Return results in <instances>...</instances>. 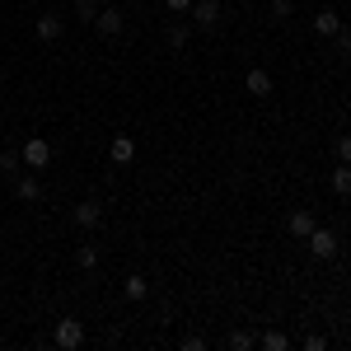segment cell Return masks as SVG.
Wrapping results in <instances>:
<instances>
[{
  "label": "cell",
  "instance_id": "obj_1",
  "mask_svg": "<svg viewBox=\"0 0 351 351\" xmlns=\"http://www.w3.org/2000/svg\"><path fill=\"white\" fill-rule=\"evenodd\" d=\"M19 155H24V169H33V173H43V169L52 164V145H47L43 136H28L24 145H19Z\"/></svg>",
  "mask_w": 351,
  "mask_h": 351
},
{
  "label": "cell",
  "instance_id": "obj_2",
  "mask_svg": "<svg viewBox=\"0 0 351 351\" xmlns=\"http://www.w3.org/2000/svg\"><path fill=\"white\" fill-rule=\"evenodd\" d=\"M52 342H56L61 351H75V347L84 342V324H80V319H71V314H66V319H56Z\"/></svg>",
  "mask_w": 351,
  "mask_h": 351
},
{
  "label": "cell",
  "instance_id": "obj_3",
  "mask_svg": "<svg viewBox=\"0 0 351 351\" xmlns=\"http://www.w3.org/2000/svg\"><path fill=\"white\" fill-rule=\"evenodd\" d=\"M192 19L202 28H220V19H225V10H220V0H192V10H188Z\"/></svg>",
  "mask_w": 351,
  "mask_h": 351
},
{
  "label": "cell",
  "instance_id": "obj_4",
  "mask_svg": "<svg viewBox=\"0 0 351 351\" xmlns=\"http://www.w3.org/2000/svg\"><path fill=\"white\" fill-rule=\"evenodd\" d=\"M309 253H314V258H337V234H332V230H324V225H314V234H309Z\"/></svg>",
  "mask_w": 351,
  "mask_h": 351
},
{
  "label": "cell",
  "instance_id": "obj_5",
  "mask_svg": "<svg viewBox=\"0 0 351 351\" xmlns=\"http://www.w3.org/2000/svg\"><path fill=\"white\" fill-rule=\"evenodd\" d=\"M94 28H99L104 38H117V33H122V10H117V5H104L99 19H94Z\"/></svg>",
  "mask_w": 351,
  "mask_h": 351
},
{
  "label": "cell",
  "instance_id": "obj_6",
  "mask_svg": "<svg viewBox=\"0 0 351 351\" xmlns=\"http://www.w3.org/2000/svg\"><path fill=\"white\" fill-rule=\"evenodd\" d=\"M71 220H75L80 230H94V225L104 220V206H99V202H75V211H71Z\"/></svg>",
  "mask_w": 351,
  "mask_h": 351
},
{
  "label": "cell",
  "instance_id": "obj_7",
  "mask_svg": "<svg viewBox=\"0 0 351 351\" xmlns=\"http://www.w3.org/2000/svg\"><path fill=\"white\" fill-rule=\"evenodd\" d=\"M314 33H319V38H337V33H342V14H337V10H319V14H314Z\"/></svg>",
  "mask_w": 351,
  "mask_h": 351
},
{
  "label": "cell",
  "instance_id": "obj_8",
  "mask_svg": "<svg viewBox=\"0 0 351 351\" xmlns=\"http://www.w3.org/2000/svg\"><path fill=\"white\" fill-rule=\"evenodd\" d=\"M243 89H248L253 99H267V94H271V75H267V71H258V66H253V71L243 75Z\"/></svg>",
  "mask_w": 351,
  "mask_h": 351
},
{
  "label": "cell",
  "instance_id": "obj_9",
  "mask_svg": "<svg viewBox=\"0 0 351 351\" xmlns=\"http://www.w3.org/2000/svg\"><path fill=\"white\" fill-rule=\"evenodd\" d=\"M108 160H112V164H132V160H136V141H132V136H112Z\"/></svg>",
  "mask_w": 351,
  "mask_h": 351
},
{
  "label": "cell",
  "instance_id": "obj_10",
  "mask_svg": "<svg viewBox=\"0 0 351 351\" xmlns=\"http://www.w3.org/2000/svg\"><path fill=\"white\" fill-rule=\"evenodd\" d=\"M14 197H19V202H43V183H38V173L19 178V183H14Z\"/></svg>",
  "mask_w": 351,
  "mask_h": 351
},
{
  "label": "cell",
  "instance_id": "obj_11",
  "mask_svg": "<svg viewBox=\"0 0 351 351\" xmlns=\"http://www.w3.org/2000/svg\"><path fill=\"white\" fill-rule=\"evenodd\" d=\"M61 14H38V38H43V43H56V38H61Z\"/></svg>",
  "mask_w": 351,
  "mask_h": 351
},
{
  "label": "cell",
  "instance_id": "obj_12",
  "mask_svg": "<svg viewBox=\"0 0 351 351\" xmlns=\"http://www.w3.org/2000/svg\"><path fill=\"white\" fill-rule=\"evenodd\" d=\"M122 295H127V300H145V295H150V281H145L141 271H132V276L122 281Z\"/></svg>",
  "mask_w": 351,
  "mask_h": 351
},
{
  "label": "cell",
  "instance_id": "obj_13",
  "mask_svg": "<svg viewBox=\"0 0 351 351\" xmlns=\"http://www.w3.org/2000/svg\"><path fill=\"white\" fill-rule=\"evenodd\" d=\"M258 347H263V351H286V347H291V337H286L281 328H267V332H258Z\"/></svg>",
  "mask_w": 351,
  "mask_h": 351
},
{
  "label": "cell",
  "instance_id": "obj_14",
  "mask_svg": "<svg viewBox=\"0 0 351 351\" xmlns=\"http://www.w3.org/2000/svg\"><path fill=\"white\" fill-rule=\"evenodd\" d=\"M314 225H319V220H314L309 211H304V206H300L295 216H291V234H295V239H309V234H314Z\"/></svg>",
  "mask_w": 351,
  "mask_h": 351
},
{
  "label": "cell",
  "instance_id": "obj_15",
  "mask_svg": "<svg viewBox=\"0 0 351 351\" xmlns=\"http://www.w3.org/2000/svg\"><path fill=\"white\" fill-rule=\"evenodd\" d=\"M225 347H230V351H248V347H258V332L239 328V332H230V337H225Z\"/></svg>",
  "mask_w": 351,
  "mask_h": 351
},
{
  "label": "cell",
  "instance_id": "obj_16",
  "mask_svg": "<svg viewBox=\"0 0 351 351\" xmlns=\"http://www.w3.org/2000/svg\"><path fill=\"white\" fill-rule=\"evenodd\" d=\"M332 192L337 197H351V164H337L332 169Z\"/></svg>",
  "mask_w": 351,
  "mask_h": 351
},
{
  "label": "cell",
  "instance_id": "obj_17",
  "mask_svg": "<svg viewBox=\"0 0 351 351\" xmlns=\"http://www.w3.org/2000/svg\"><path fill=\"white\" fill-rule=\"evenodd\" d=\"M24 169V155L19 150H0V173H19Z\"/></svg>",
  "mask_w": 351,
  "mask_h": 351
},
{
  "label": "cell",
  "instance_id": "obj_18",
  "mask_svg": "<svg viewBox=\"0 0 351 351\" xmlns=\"http://www.w3.org/2000/svg\"><path fill=\"white\" fill-rule=\"evenodd\" d=\"M75 19L80 24H94L99 19V0H75Z\"/></svg>",
  "mask_w": 351,
  "mask_h": 351
},
{
  "label": "cell",
  "instance_id": "obj_19",
  "mask_svg": "<svg viewBox=\"0 0 351 351\" xmlns=\"http://www.w3.org/2000/svg\"><path fill=\"white\" fill-rule=\"evenodd\" d=\"M94 263H99V253H94V243H80V248H75V267H80V271H89Z\"/></svg>",
  "mask_w": 351,
  "mask_h": 351
},
{
  "label": "cell",
  "instance_id": "obj_20",
  "mask_svg": "<svg viewBox=\"0 0 351 351\" xmlns=\"http://www.w3.org/2000/svg\"><path fill=\"white\" fill-rule=\"evenodd\" d=\"M332 160H337V164H351V136H337V145H332Z\"/></svg>",
  "mask_w": 351,
  "mask_h": 351
},
{
  "label": "cell",
  "instance_id": "obj_21",
  "mask_svg": "<svg viewBox=\"0 0 351 351\" xmlns=\"http://www.w3.org/2000/svg\"><path fill=\"white\" fill-rule=\"evenodd\" d=\"M169 47H188V24H169Z\"/></svg>",
  "mask_w": 351,
  "mask_h": 351
},
{
  "label": "cell",
  "instance_id": "obj_22",
  "mask_svg": "<svg viewBox=\"0 0 351 351\" xmlns=\"http://www.w3.org/2000/svg\"><path fill=\"white\" fill-rule=\"evenodd\" d=\"M183 351H206V337L202 332H183Z\"/></svg>",
  "mask_w": 351,
  "mask_h": 351
},
{
  "label": "cell",
  "instance_id": "obj_23",
  "mask_svg": "<svg viewBox=\"0 0 351 351\" xmlns=\"http://www.w3.org/2000/svg\"><path fill=\"white\" fill-rule=\"evenodd\" d=\"M300 347H304V351H324V347H328V337H324V332H309Z\"/></svg>",
  "mask_w": 351,
  "mask_h": 351
},
{
  "label": "cell",
  "instance_id": "obj_24",
  "mask_svg": "<svg viewBox=\"0 0 351 351\" xmlns=\"http://www.w3.org/2000/svg\"><path fill=\"white\" fill-rule=\"evenodd\" d=\"M291 10H295V5H291V0H271V19H286V14H291Z\"/></svg>",
  "mask_w": 351,
  "mask_h": 351
},
{
  "label": "cell",
  "instance_id": "obj_25",
  "mask_svg": "<svg viewBox=\"0 0 351 351\" xmlns=\"http://www.w3.org/2000/svg\"><path fill=\"white\" fill-rule=\"evenodd\" d=\"M337 47H342V56H351V28L342 24V33H337Z\"/></svg>",
  "mask_w": 351,
  "mask_h": 351
},
{
  "label": "cell",
  "instance_id": "obj_26",
  "mask_svg": "<svg viewBox=\"0 0 351 351\" xmlns=\"http://www.w3.org/2000/svg\"><path fill=\"white\" fill-rule=\"evenodd\" d=\"M164 5H169L173 14H188V10H192V0H164Z\"/></svg>",
  "mask_w": 351,
  "mask_h": 351
}]
</instances>
